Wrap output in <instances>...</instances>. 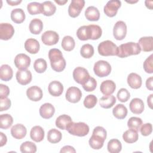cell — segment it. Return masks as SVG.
<instances>
[{
	"mask_svg": "<svg viewBox=\"0 0 153 153\" xmlns=\"http://www.w3.org/2000/svg\"><path fill=\"white\" fill-rule=\"evenodd\" d=\"M61 45L64 50L67 51H71L74 48L75 42L72 36H65L62 39Z\"/></svg>",
	"mask_w": 153,
	"mask_h": 153,
	"instance_id": "obj_38",
	"label": "cell"
},
{
	"mask_svg": "<svg viewBox=\"0 0 153 153\" xmlns=\"http://www.w3.org/2000/svg\"><path fill=\"white\" fill-rule=\"evenodd\" d=\"M80 54L84 58H91L94 54V48L93 45L89 44H84L81 48Z\"/></svg>",
	"mask_w": 153,
	"mask_h": 153,
	"instance_id": "obj_40",
	"label": "cell"
},
{
	"mask_svg": "<svg viewBox=\"0 0 153 153\" xmlns=\"http://www.w3.org/2000/svg\"><path fill=\"white\" fill-rule=\"evenodd\" d=\"M42 4V14L45 16L53 15L56 11V7L50 1H44Z\"/></svg>",
	"mask_w": 153,
	"mask_h": 153,
	"instance_id": "obj_28",
	"label": "cell"
},
{
	"mask_svg": "<svg viewBox=\"0 0 153 153\" xmlns=\"http://www.w3.org/2000/svg\"><path fill=\"white\" fill-rule=\"evenodd\" d=\"M13 123V118L10 114H1L0 115V127L2 129L10 128Z\"/></svg>",
	"mask_w": 153,
	"mask_h": 153,
	"instance_id": "obj_39",
	"label": "cell"
},
{
	"mask_svg": "<svg viewBox=\"0 0 153 153\" xmlns=\"http://www.w3.org/2000/svg\"><path fill=\"white\" fill-rule=\"evenodd\" d=\"M121 2L118 0H111L109 1L105 5L103 11L105 14L110 17L115 16L118 10V8L121 7Z\"/></svg>",
	"mask_w": 153,
	"mask_h": 153,
	"instance_id": "obj_8",
	"label": "cell"
},
{
	"mask_svg": "<svg viewBox=\"0 0 153 153\" xmlns=\"http://www.w3.org/2000/svg\"><path fill=\"white\" fill-rule=\"evenodd\" d=\"M107 148L110 153H118L121 151L122 145L119 140L112 139L108 142Z\"/></svg>",
	"mask_w": 153,
	"mask_h": 153,
	"instance_id": "obj_36",
	"label": "cell"
},
{
	"mask_svg": "<svg viewBox=\"0 0 153 153\" xmlns=\"http://www.w3.org/2000/svg\"><path fill=\"white\" fill-rule=\"evenodd\" d=\"M7 2L11 5V6H14V5H17L18 4H19L20 3L22 2V0H16V1H12V0H7Z\"/></svg>",
	"mask_w": 153,
	"mask_h": 153,
	"instance_id": "obj_56",
	"label": "cell"
},
{
	"mask_svg": "<svg viewBox=\"0 0 153 153\" xmlns=\"http://www.w3.org/2000/svg\"><path fill=\"white\" fill-rule=\"evenodd\" d=\"M85 16L89 21H97L100 18V12L96 7L90 6L85 11Z\"/></svg>",
	"mask_w": 153,
	"mask_h": 153,
	"instance_id": "obj_27",
	"label": "cell"
},
{
	"mask_svg": "<svg viewBox=\"0 0 153 153\" xmlns=\"http://www.w3.org/2000/svg\"><path fill=\"white\" fill-rule=\"evenodd\" d=\"M10 94L9 87L4 84H0V98L7 97Z\"/></svg>",
	"mask_w": 153,
	"mask_h": 153,
	"instance_id": "obj_52",
	"label": "cell"
},
{
	"mask_svg": "<svg viewBox=\"0 0 153 153\" xmlns=\"http://www.w3.org/2000/svg\"><path fill=\"white\" fill-rule=\"evenodd\" d=\"M117 98L121 102H127L130 97V94L129 91L124 88H122L119 90V91L117 93Z\"/></svg>",
	"mask_w": 153,
	"mask_h": 153,
	"instance_id": "obj_49",
	"label": "cell"
},
{
	"mask_svg": "<svg viewBox=\"0 0 153 153\" xmlns=\"http://www.w3.org/2000/svg\"><path fill=\"white\" fill-rule=\"evenodd\" d=\"M97 102V98L94 94H88L87 96L84 100V105L88 109L93 108L95 106Z\"/></svg>",
	"mask_w": 153,
	"mask_h": 153,
	"instance_id": "obj_45",
	"label": "cell"
},
{
	"mask_svg": "<svg viewBox=\"0 0 153 153\" xmlns=\"http://www.w3.org/2000/svg\"><path fill=\"white\" fill-rule=\"evenodd\" d=\"M127 81L128 85L133 89H137L142 85L141 76L136 73H130L127 76Z\"/></svg>",
	"mask_w": 153,
	"mask_h": 153,
	"instance_id": "obj_25",
	"label": "cell"
},
{
	"mask_svg": "<svg viewBox=\"0 0 153 153\" xmlns=\"http://www.w3.org/2000/svg\"><path fill=\"white\" fill-rule=\"evenodd\" d=\"M62 138V133L55 128L50 130L47 134V140L51 143H56L59 142Z\"/></svg>",
	"mask_w": 153,
	"mask_h": 153,
	"instance_id": "obj_35",
	"label": "cell"
},
{
	"mask_svg": "<svg viewBox=\"0 0 153 153\" xmlns=\"http://www.w3.org/2000/svg\"><path fill=\"white\" fill-rule=\"evenodd\" d=\"M90 33V39L96 40L100 38L102 33L101 27L96 25H88Z\"/></svg>",
	"mask_w": 153,
	"mask_h": 153,
	"instance_id": "obj_37",
	"label": "cell"
},
{
	"mask_svg": "<svg viewBox=\"0 0 153 153\" xmlns=\"http://www.w3.org/2000/svg\"><path fill=\"white\" fill-rule=\"evenodd\" d=\"M73 123L70 116L63 114L59 116L56 120V126L60 129L66 130L68 127Z\"/></svg>",
	"mask_w": 153,
	"mask_h": 153,
	"instance_id": "obj_21",
	"label": "cell"
},
{
	"mask_svg": "<svg viewBox=\"0 0 153 153\" xmlns=\"http://www.w3.org/2000/svg\"><path fill=\"white\" fill-rule=\"evenodd\" d=\"M54 1H55V2H56L57 4H58L60 5H63L65 4H66V2H68V0H62H62H59V1L55 0Z\"/></svg>",
	"mask_w": 153,
	"mask_h": 153,
	"instance_id": "obj_59",
	"label": "cell"
},
{
	"mask_svg": "<svg viewBox=\"0 0 153 153\" xmlns=\"http://www.w3.org/2000/svg\"><path fill=\"white\" fill-rule=\"evenodd\" d=\"M14 33L13 26L8 23H1L0 24V39L2 40H8L12 38Z\"/></svg>",
	"mask_w": 153,
	"mask_h": 153,
	"instance_id": "obj_14",
	"label": "cell"
},
{
	"mask_svg": "<svg viewBox=\"0 0 153 153\" xmlns=\"http://www.w3.org/2000/svg\"><path fill=\"white\" fill-rule=\"evenodd\" d=\"M106 136L107 132L103 127H96L88 141L90 147L93 149H100L102 148L106 138Z\"/></svg>",
	"mask_w": 153,
	"mask_h": 153,
	"instance_id": "obj_2",
	"label": "cell"
},
{
	"mask_svg": "<svg viewBox=\"0 0 153 153\" xmlns=\"http://www.w3.org/2000/svg\"><path fill=\"white\" fill-rule=\"evenodd\" d=\"M16 76L17 82L23 85H25L30 83L32 78L30 71L27 69L17 71Z\"/></svg>",
	"mask_w": 153,
	"mask_h": 153,
	"instance_id": "obj_15",
	"label": "cell"
},
{
	"mask_svg": "<svg viewBox=\"0 0 153 153\" xmlns=\"http://www.w3.org/2000/svg\"><path fill=\"white\" fill-rule=\"evenodd\" d=\"M39 42L34 38H29L25 42V50L30 54H36L39 50Z\"/></svg>",
	"mask_w": 153,
	"mask_h": 153,
	"instance_id": "obj_26",
	"label": "cell"
},
{
	"mask_svg": "<svg viewBox=\"0 0 153 153\" xmlns=\"http://www.w3.org/2000/svg\"><path fill=\"white\" fill-rule=\"evenodd\" d=\"M152 82H153V77L152 76H150L146 81V87L149 90H153Z\"/></svg>",
	"mask_w": 153,
	"mask_h": 153,
	"instance_id": "obj_54",
	"label": "cell"
},
{
	"mask_svg": "<svg viewBox=\"0 0 153 153\" xmlns=\"http://www.w3.org/2000/svg\"><path fill=\"white\" fill-rule=\"evenodd\" d=\"M48 90L49 93L53 96H59L63 91V86L62 84L58 81H53L50 82Z\"/></svg>",
	"mask_w": 153,
	"mask_h": 153,
	"instance_id": "obj_19",
	"label": "cell"
},
{
	"mask_svg": "<svg viewBox=\"0 0 153 153\" xmlns=\"http://www.w3.org/2000/svg\"><path fill=\"white\" fill-rule=\"evenodd\" d=\"M85 5L84 0H72L69 7L68 14L72 17H76L80 14Z\"/></svg>",
	"mask_w": 153,
	"mask_h": 153,
	"instance_id": "obj_7",
	"label": "cell"
},
{
	"mask_svg": "<svg viewBox=\"0 0 153 153\" xmlns=\"http://www.w3.org/2000/svg\"><path fill=\"white\" fill-rule=\"evenodd\" d=\"M68 131L74 136L82 137L86 136L89 132L88 126L83 122L72 123L66 129Z\"/></svg>",
	"mask_w": 153,
	"mask_h": 153,
	"instance_id": "obj_5",
	"label": "cell"
},
{
	"mask_svg": "<svg viewBox=\"0 0 153 153\" xmlns=\"http://www.w3.org/2000/svg\"><path fill=\"white\" fill-rule=\"evenodd\" d=\"M26 128L22 124H15L11 129V134L12 136L16 139H22L24 138L26 135Z\"/></svg>",
	"mask_w": 153,
	"mask_h": 153,
	"instance_id": "obj_17",
	"label": "cell"
},
{
	"mask_svg": "<svg viewBox=\"0 0 153 153\" xmlns=\"http://www.w3.org/2000/svg\"><path fill=\"white\" fill-rule=\"evenodd\" d=\"M93 70L94 74L102 78L109 75L111 72V66L105 60H99L94 63Z\"/></svg>",
	"mask_w": 153,
	"mask_h": 153,
	"instance_id": "obj_6",
	"label": "cell"
},
{
	"mask_svg": "<svg viewBox=\"0 0 153 153\" xmlns=\"http://www.w3.org/2000/svg\"><path fill=\"white\" fill-rule=\"evenodd\" d=\"M82 86L86 91H92L96 88L97 81L93 77L90 76V78L82 84Z\"/></svg>",
	"mask_w": 153,
	"mask_h": 153,
	"instance_id": "obj_46",
	"label": "cell"
},
{
	"mask_svg": "<svg viewBox=\"0 0 153 153\" xmlns=\"http://www.w3.org/2000/svg\"><path fill=\"white\" fill-rule=\"evenodd\" d=\"M13 75L12 68L8 65H2L0 69V78L2 81L10 80Z\"/></svg>",
	"mask_w": 153,
	"mask_h": 153,
	"instance_id": "obj_31",
	"label": "cell"
},
{
	"mask_svg": "<svg viewBox=\"0 0 153 153\" xmlns=\"http://www.w3.org/2000/svg\"><path fill=\"white\" fill-rule=\"evenodd\" d=\"M20 149L23 153H35L36 152V146L32 142L26 141L20 145Z\"/></svg>",
	"mask_w": 153,
	"mask_h": 153,
	"instance_id": "obj_42",
	"label": "cell"
},
{
	"mask_svg": "<svg viewBox=\"0 0 153 153\" xmlns=\"http://www.w3.org/2000/svg\"><path fill=\"white\" fill-rule=\"evenodd\" d=\"M153 55L151 54L143 62V69L146 73H153Z\"/></svg>",
	"mask_w": 153,
	"mask_h": 153,
	"instance_id": "obj_48",
	"label": "cell"
},
{
	"mask_svg": "<svg viewBox=\"0 0 153 153\" xmlns=\"http://www.w3.org/2000/svg\"><path fill=\"white\" fill-rule=\"evenodd\" d=\"M42 42L47 45L56 44L59 40V34L53 30H47L42 33L41 36Z\"/></svg>",
	"mask_w": 153,
	"mask_h": 153,
	"instance_id": "obj_13",
	"label": "cell"
},
{
	"mask_svg": "<svg viewBox=\"0 0 153 153\" xmlns=\"http://www.w3.org/2000/svg\"><path fill=\"white\" fill-rule=\"evenodd\" d=\"M141 134L144 136H149L152 131V126L151 123H145L142 125L140 129Z\"/></svg>",
	"mask_w": 153,
	"mask_h": 153,
	"instance_id": "obj_50",
	"label": "cell"
},
{
	"mask_svg": "<svg viewBox=\"0 0 153 153\" xmlns=\"http://www.w3.org/2000/svg\"><path fill=\"white\" fill-rule=\"evenodd\" d=\"M114 116L120 120L124 119L127 115V109L123 104L117 105L112 110Z\"/></svg>",
	"mask_w": 153,
	"mask_h": 153,
	"instance_id": "obj_33",
	"label": "cell"
},
{
	"mask_svg": "<svg viewBox=\"0 0 153 153\" xmlns=\"http://www.w3.org/2000/svg\"><path fill=\"white\" fill-rule=\"evenodd\" d=\"M65 97L66 100L73 103L78 102L82 97L81 90L76 87H70L66 92Z\"/></svg>",
	"mask_w": 153,
	"mask_h": 153,
	"instance_id": "obj_11",
	"label": "cell"
},
{
	"mask_svg": "<svg viewBox=\"0 0 153 153\" xmlns=\"http://www.w3.org/2000/svg\"><path fill=\"white\" fill-rule=\"evenodd\" d=\"M11 19L16 23H22L25 20V14L22 8H15L11 11Z\"/></svg>",
	"mask_w": 153,
	"mask_h": 153,
	"instance_id": "obj_29",
	"label": "cell"
},
{
	"mask_svg": "<svg viewBox=\"0 0 153 153\" xmlns=\"http://www.w3.org/2000/svg\"><path fill=\"white\" fill-rule=\"evenodd\" d=\"M116 88L115 82L112 80H105L103 81L100 86V90L102 93L105 96L112 94Z\"/></svg>",
	"mask_w": 153,
	"mask_h": 153,
	"instance_id": "obj_23",
	"label": "cell"
},
{
	"mask_svg": "<svg viewBox=\"0 0 153 153\" xmlns=\"http://www.w3.org/2000/svg\"><path fill=\"white\" fill-rule=\"evenodd\" d=\"M130 110L135 114H140L144 110V103L143 100L139 98L133 99L129 104Z\"/></svg>",
	"mask_w": 153,
	"mask_h": 153,
	"instance_id": "obj_20",
	"label": "cell"
},
{
	"mask_svg": "<svg viewBox=\"0 0 153 153\" xmlns=\"http://www.w3.org/2000/svg\"><path fill=\"white\" fill-rule=\"evenodd\" d=\"M142 124V120L140 118L132 117L127 121V126L130 129L138 131Z\"/></svg>",
	"mask_w": 153,
	"mask_h": 153,
	"instance_id": "obj_41",
	"label": "cell"
},
{
	"mask_svg": "<svg viewBox=\"0 0 153 153\" xmlns=\"http://www.w3.org/2000/svg\"><path fill=\"white\" fill-rule=\"evenodd\" d=\"M30 58L24 53L18 54L14 58V65L19 70L27 69L30 65Z\"/></svg>",
	"mask_w": 153,
	"mask_h": 153,
	"instance_id": "obj_9",
	"label": "cell"
},
{
	"mask_svg": "<svg viewBox=\"0 0 153 153\" xmlns=\"http://www.w3.org/2000/svg\"><path fill=\"white\" fill-rule=\"evenodd\" d=\"M138 44L143 51H151L153 50V38L151 36L142 37L139 39Z\"/></svg>",
	"mask_w": 153,
	"mask_h": 153,
	"instance_id": "obj_22",
	"label": "cell"
},
{
	"mask_svg": "<svg viewBox=\"0 0 153 153\" xmlns=\"http://www.w3.org/2000/svg\"><path fill=\"white\" fill-rule=\"evenodd\" d=\"M0 146L2 147L6 144L7 142V138L6 135L4 134L2 132H0Z\"/></svg>",
	"mask_w": 153,
	"mask_h": 153,
	"instance_id": "obj_55",
	"label": "cell"
},
{
	"mask_svg": "<svg viewBox=\"0 0 153 153\" xmlns=\"http://www.w3.org/2000/svg\"><path fill=\"white\" fill-rule=\"evenodd\" d=\"M44 130L39 126H35L30 130V137L36 142H41L44 138Z\"/></svg>",
	"mask_w": 153,
	"mask_h": 153,
	"instance_id": "obj_24",
	"label": "cell"
},
{
	"mask_svg": "<svg viewBox=\"0 0 153 153\" xmlns=\"http://www.w3.org/2000/svg\"><path fill=\"white\" fill-rule=\"evenodd\" d=\"M43 29L42 22L39 19H32L29 24V30L32 34L37 35L41 32Z\"/></svg>",
	"mask_w": 153,
	"mask_h": 153,
	"instance_id": "obj_32",
	"label": "cell"
},
{
	"mask_svg": "<svg viewBox=\"0 0 153 153\" xmlns=\"http://www.w3.org/2000/svg\"><path fill=\"white\" fill-rule=\"evenodd\" d=\"M97 50L102 56H117L118 47L111 41L106 40L100 42L97 47Z\"/></svg>",
	"mask_w": 153,
	"mask_h": 153,
	"instance_id": "obj_4",
	"label": "cell"
},
{
	"mask_svg": "<svg viewBox=\"0 0 153 153\" xmlns=\"http://www.w3.org/2000/svg\"><path fill=\"white\" fill-rule=\"evenodd\" d=\"M145 5L146 7L149 8L150 10L152 9V1H145Z\"/></svg>",
	"mask_w": 153,
	"mask_h": 153,
	"instance_id": "obj_58",
	"label": "cell"
},
{
	"mask_svg": "<svg viewBox=\"0 0 153 153\" xmlns=\"http://www.w3.org/2000/svg\"><path fill=\"white\" fill-rule=\"evenodd\" d=\"M60 153L63 152H71V153H75L76 152V151L74 147L69 145H66L63 146L60 151Z\"/></svg>",
	"mask_w": 153,
	"mask_h": 153,
	"instance_id": "obj_53",
	"label": "cell"
},
{
	"mask_svg": "<svg viewBox=\"0 0 153 153\" xmlns=\"http://www.w3.org/2000/svg\"><path fill=\"white\" fill-rule=\"evenodd\" d=\"M139 135L137 131L132 129L126 130L123 134V140L128 143H132L136 142L138 140Z\"/></svg>",
	"mask_w": 153,
	"mask_h": 153,
	"instance_id": "obj_34",
	"label": "cell"
},
{
	"mask_svg": "<svg viewBox=\"0 0 153 153\" xmlns=\"http://www.w3.org/2000/svg\"><path fill=\"white\" fill-rule=\"evenodd\" d=\"M117 56L120 58H124L131 55L139 54L141 49L138 43L129 42L121 44L118 47Z\"/></svg>",
	"mask_w": 153,
	"mask_h": 153,
	"instance_id": "obj_3",
	"label": "cell"
},
{
	"mask_svg": "<svg viewBox=\"0 0 153 153\" xmlns=\"http://www.w3.org/2000/svg\"><path fill=\"white\" fill-rule=\"evenodd\" d=\"M27 10L31 15L42 13V4L37 2H32L27 4Z\"/></svg>",
	"mask_w": 153,
	"mask_h": 153,
	"instance_id": "obj_43",
	"label": "cell"
},
{
	"mask_svg": "<svg viewBox=\"0 0 153 153\" xmlns=\"http://www.w3.org/2000/svg\"><path fill=\"white\" fill-rule=\"evenodd\" d=\"M76 36L81 41H86L89 39L88 26H82L79 27L76 31Z\"/></svg>",
	"mask_w": 153,
	"mask_h": 153,
	"instance_id": "obj_47",
	"label": "cell"
},
{
	"mask_svg": "<svg viewBox=\"0 0 153 153\" xmlns=\"http://www.w3.org/2000/svg\"><path fill=\"white\" fill-rule=\"evenodd\" d=\"M127 34V26L123 21L115 23L113 29V35L117 40L123 39Z\"/></svg>",
	"mask_w": 153,
	"mask_h": 153,
	"instance_id": "obj_12",
	"label": "cell"
},
{
	"mask_svg": "<svg viewBox=\"0 0 153 153\" xmlns=\"http://www.w3.org/2000/svg\"><path fill=\"white\" fill-rule=\"evenodd\" d=\"M47 68V64L46 61L42 58L37 59L35 60L33 63V68L35 71L38 73L44 72Z\"/></svg>",
	"mask_w": 153,
	"mask_h": 153,
	"instance_id": "obj_44",
	"label": "cell"
},
{
	"mask_svg": "<svg viewBox=\"0 0 153 153\" xmlns=\"http://www.w3.org/2000/svg\"><path fill=\"white\" fill-rule=\"evenodd\" d=\"M48 57L51 68L56 72H60L66 67V60L62 51L57 48H51L48 51Z\"/></svg>",
	"mask_w": 153,
	"mask_h": 153,
	"instance_id": "obj_1",
	"label": "cell"
},
{
	"mask_svg": "<svg viewBox=\"0 0 153 153\" xmlns=\"http://www.w3.org/2000/svg\"><path fill=\"white\" fill-rule=\"evenodd\" d=\"M90 75L88 71L82 67H76L73 71V78L78 84H82L89 78Z\"/></svg>",
	"mask_w": 153,
	"mask_h": 153,
	"instance_id": "obj_10",
	"label": "cell"
},
{
	"mask_svg": "<svg viewBox=\"0 0 153 153\" xmlns=\"http://www.w3.org/2000/svg\"><path fill=\"white\" fill-rule=\"evenodd\" d=\"M152 96L153 94H151L147 98V103L151 109H152Z\"/></svg>",
	"mask_w": 153,
	"mask_h": 153,
	"instance_id": "obj_57",
	"label": "cell"
},
{
	"mask_svg": "<svg viewBox=\"0 0 153 153\" xmlns=\"http://www.w3.org/2000/svg\"><path fill=\"white\" fill-rule=\"evenodd\" d=\"M55 112V108L50 103H45L42 105L39 108V114L44 119L51 118Z\"/></svg>",
	"mask_w": 153,
	"mask_h": 153,
	"instance_id": "obj_18",
	"label": "cell"
},
{
	"mask_svg": "<svg viewBox=\"0 0 153 153\" xmlns=\"http://www.w3.org/2000/svg\"><path fill=\"white\" fill-rule=\"evenodd\" d=\"M116 103V99L113 95L103 96L100 99L99 104L103 108L108 109L112 107Z\"/></svg>",
	"mask_w": 153,
	"mask_h": 153,
	"instance_id": "obj_30",
	"label": "cell"
},
{
	"mask_svg": "<svg viewBox=\"0 0 153 153\" xmlns=\"http://www.w3.org/2000/svg\"><path fill=\"white\" fill-rule=\"evenodd\" d=\"M26 95L29 99H30V100L37 102L40 100L42 98L43 93L40 87L36 85H34L27 89Z\"/></svg>",
	"mask_w": 153,
	"mask_h": 153,
	"instance_id": "obj_16",
	"label": "cell"
},
{
	"mask_svg": "<svg viewBox=\"0 0 153 153\" xmlns=\"http://www.w3.org/2000/svg\"><path fill=\"white\" fill-rule=\"evenodd\" d=\"M11 103L10 99L8 97L0 98V111L8 110L11 106Z\"/></svg>",
	"mask_w": 153,
	"mask_h": 153,
	"instance_id": "obj_51",
	"label": "cell"
}]
</instances>
